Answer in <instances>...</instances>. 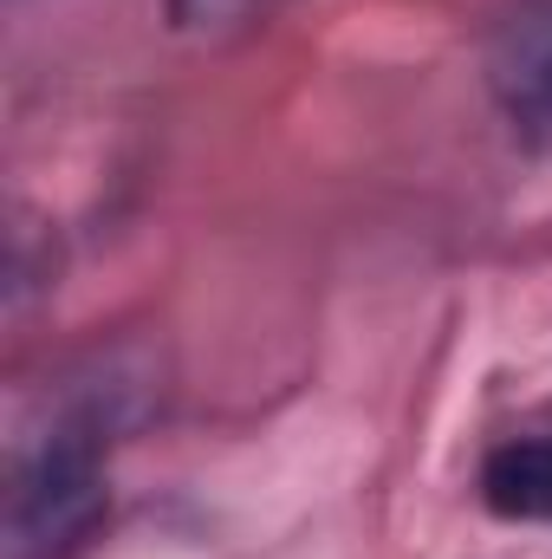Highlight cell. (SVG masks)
I'll return each mask as SVG.
<instances>
[{
	"label": "cell",
	"mask_w": 552,
	"mask_h": 559,
	"mask_svg": "<svg viewBox=\"0 0 552 559\" xmlns=\"http://www.w3.org/2000/svg\"><path fill=\"white\" fill-rule=\"evenodd\" d=\"M105 514V468H98V429L59 423L46 442L20 462L7 495V554L52 559L65 554L92 521Z\"/></svg>",
	"instance_id": "obj_1"
},
{
	"label": "cell",
	"mask_w": 552,
	"mask_h": 559,
	"mask_svg": "<svg viewBox=\"0 0 552 559\" xmlns=\"http://www.w3.org/2000/svg\"><path fill=\"white\" fill-rule=\"evenodd\" d=\"M488 85L527 138H552V0H520L494 26Z\"/></svg>",
	"instance_id": "obj_2"
},
{
	"label": "cell",
	"mask_w": 552,
	"mask_h": 559,
	"mask_svg": "<svg viewBox=\"0 0 552 559\" xmlns=\"http://www.w3.org/2000/svg\"><path fill=\"white\" fill-rule=\"evenodd\" d=\"M481 501L501 521H547L552 527V423L547 429H520V436L488 449Z\"/></svg>",
	"instance_id": "obj_3"
},
{
	"label": "cell",
	"mask_w": 552,
	"mask_h": 559,
	"mask_svg": "<svg viewBox=\"0 0 552 559\" xmlns=\"http://www.w3.org/2000/svg\"><path fill=\"white\" fill-rule=\"evenodd\" d=\"M169 7H176V26H228V20H248L267 0H169Z\"/></svg>",
	"instance_id": "obj_4"
}]
</instances>
